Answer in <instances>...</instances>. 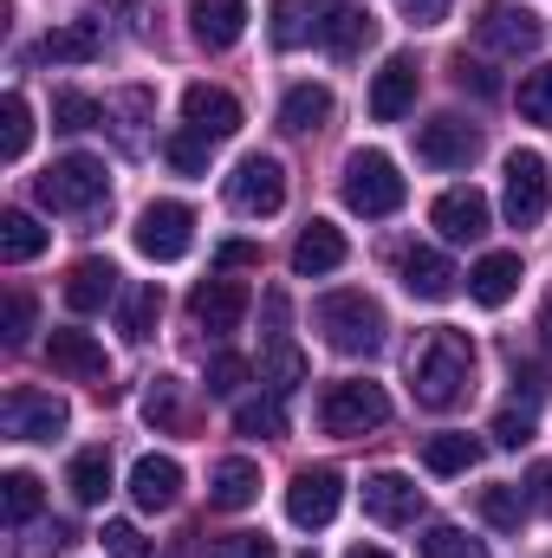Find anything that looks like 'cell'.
Here are the masks:
<instances>
[{"mask_svg":"<svg viewBox=\"0 0 552 558\" xmlns=\"http://www.w3.org/2000/svg\"><path fill=\"white\" fill-rule=\"evenodd\" d=\"M410 384H416V403H422V410H455V403H468V390H475V344H468V331L435 325V331L416 344Z\"/></svg>","mask_w":552,"mask_h":558,"instance_id":"obj_1","label":"cell"},{"mask_svg":"<svg viewBox=\"0 0 552 558\" xmlns=\"http://www.w3.org/2000/svg\"><path fill=\"white\" fill-rule=\"evenodd\" d=\"M312 318H319V331H325V344L332 351H345V357H371V351H384V305L371 299V292H325L319 305H312Z\"/></svg>","mask_w":552,"mask_h":558,"instance_id":"obj_2","label":"cell"},{"mask_svg":"<svg viewBox=\"0 0 552 558\" xmlns=\"http://www.w3.org/2000/svg\"><path fill=\"white\" fill-rule=\"evenodd\" d=\"M404 175H397V162L384 156V149H358L351 162H345V208L351 215H364V221H384V215H397L404 208Z\"/></svg>","mask_w":552,"mask_h":558,"instance_id":"obj_3","label":"cell"},{"mask_svg":"<svg viewBox=\"0 0 552 558\" xmlns=\"http://www.w3.org/2000/svg\"><path fill=\"white\" fill-rule=\"evenodd\" d=\"M384 422H391V397L371 377H345L319 397V428L325 435H364V428H384Z\"/></svg>","mask_w":552,"mask_h":558,"instance_id":"obj_4","label":"cell"},{"mask_svg":"<svg viewBox=\"0 0 552 558\" xmlns=\"http://www.w3.org/2000/svg\"><path fill=\"white\" fill-rule=\"evenodd\" d=\"M105 195H111V175H105L98 156H59V162L39 175V202L59 208V215H85V208H98Z\"/></svg>","mask_w":552,"mask_h":558,"instance_id":"obj_5","label":"cell"},{"mask_svg":"<svg viewBox=\"0 0 552 558\" xmlns=\"http://www.w3.org/2000/svg\"><path fill=\"white\" fill-rule=\"evenodd\" d=\"M501 208L514 228H540L552 208V175H547V156L540 149H514L507 156V189H501Z\"/></svg>","mask_w":552,"mask_h":558,"instance_id":"obj_6","label":"cell"},{"mask_svg":"<svg viewBox=\"0 0 552 558\" xmlns=\"http://www.w3.org/2000/svg\"><path fill=\"white\" fill-rule=\"evenodd\" d=\"M195 247V208L189 202H149L137 215V254L143 260H182Z\"/></svg>","mask_w":552,"mask_h":558,"instance_id":"obj_7","label":"cell"},{"mask_svg":"<svg viewBox=\"0 0 552 558\" xmlns=\"http://www.w3.org/2000/svg\"><path fill=\"white\" fill-rule=\"evenodd\" d=\"M228 202H235L248 221L279 215V202H286V162H279V156H241L235 175H228Z\"/></svg>","mask_w":552,"mask_h":558,"instance_id":"obj_8","label":"cell"},{"mask_svg":"<svg viewBox=\"0 0 552 558\" xmlns=\"http://www.w3.org/2000/svg\"><path fill=\"white\" fill-rule=\"evenodd\" d=\"M475 39L494 46V52H507V59H520V52H533V46L547 39V26H540V13L520 7V0H488L481 20H475Z\"/></svg>","mask_w":552,"mask_h":558,"instance_id":"obj_9","label":"cell"},{"mask_svg":"<svg viewBox=\"0 0 552 558\" xmlns=\"http://www.w3.org/2000/svg\"><path fill=\"white\" fill-rule=\"evenodd\" d=\"M338 500H345L338 468H305V474H292V487H286V520L305 526V533H319V526L338 520Z\"/></svg>","mask_w":552,"mask_h":558,"instance_id":"obj_10","label":"cell"},{"mask_svg":"<svg viewBox=\"0 0 552 558\" xmlns=\"http://www.w3.org/2000/svg\"><path fill=\"white\" fill-rule=\"evenodd\" d=\"M0 416H7V435H13V441H52V435H65L72 410H65L52 390H13Z\"/></svg>","mask_w":552,"mask_h":558,"instance_id":"obj_11","label":"cell"},{"mask_svg":"<svg viewBox=\"0 0 552 558\" xmlns=\"http://www.w3.org/2000/svg\"><path fill=\"white\" fill-rule=\"evenodd\" d=\"M46 364H52L59 377H72V384H98V390H105V377H111V357H105V344H98L92 331H52V338H46Z\"/></svg>","mask_w":552,"mask_h":558,"instance_id":"obj_12","label":"cell"},{"mask_svg":"<svg viewBox=\"0 0 552 558\" xmlns=\"http://www.w3.org/2000/svg\"><path fill=\"white\" fill-rule=\"evenodd\" d=\"M475 149H481V131L461 124V118H429V124L416 131V156L435 162V169H468Z\"/></svg>","mask_w":552,"mask_h":558,"instance_id":"obj_13","label":"cell"},{"mask_svg":"<svg viewBox=\"0 0 552 558\" xmlns=\"http://www.w3.org/2000/svg\"><path fill=\"white\" fill-rule=\"evenodd\" d=\"M364 513H371L377 526H410L416 513H422V487H416L410 474L384 468V474L364 481Z\"/></svg>","mask_w":552,"mask_h":558,"instance_id":"obj_14","label":"cell"},{"mask_svg":"<svg viewBox=\"0 0 552 558\" xmlns=\"http://www.w3.org/2000/svg\"><path fill=\"white\" fill-rule=\"evenodd\" d=\"M182 124L202 131L208 143L235 137V131H241V98L221 92V85H189V92H182Z\"/></svg>","mask_w":552,"mask_h":558,"instance_id":"obj_15","label":"cell"},{"mask_svg":"<svg viewBox=\"0 0 552 558\" xmlns=\"http://www.w3.org/2000/svg\"><path fill=\"white\" fill-rule=\"evenodd\" d=\"M189 312H195V325H202V331H235V325H241V312H248V286H241V279H228V274L202 279V286L189 292Z\"/></svg>","mask_w":552,"mask_h":558,"instance_id":"obj_16","label":"cell"},{"mask_svg":"<svg viewBox=\"0 0 552 558\" xmlns=\"http://www.w3.org/2000/svg\"><path fill=\"white\" fill-rule=\"evenodd\" d=\"M488 195L468 182V189H448V195H435V208H429V221L448 234V241H481L488 234Z\"/></svg>","mask_w":552,"mask_h":558,"instance_id":"obj_17","label":"cell"},{"mask_svg":"<svg viewBox=\"0 0 552 558\" xmlns=\"http://www.w3.org/2000/svg\"><path fill=\"white\" fill-rule=\"evenodd\" d=\"M248 0H189V26H195V39L202 46H215V52H228L241 33H248Z\"/></svg>","mask_w":552,"mask_h":558,"instance_id":"obj_18","label":"cell"},{"mask_svg":"<svg viewBox=\"0 0 552 558\" xmlns=\"http://www.w3.org/2000/svg\"><path fill=\"white\" fill-rule=\"evenodd\" d=\"M416 105V59H384V72L371 78V118L377 124H397V118H410Z\"/></svg>","mask_w":552,"mask_h":558,"instance_id":"obj_19","label":"cell"},{"mask_svg":"<svg viewBox=\"0 0 552 558\" xmlns=\"http://www.w3.org/2000/svg\"><path fill=\"white\" fill-rule=\"evenodd\" d=\"M345 267V234L332 228V221H312L299 241H292V274L299 279H325Z\"/></svg>","mask_w":552,"mask_h":558,"instance_id":"obj_20","label":"cell"},{"mask_svg":"<svg viewBox=\"0 0 552 558\" xmlns=\"http://www.w3.org/2000/svg\"><path fill=\"white\" fill-rule=\"evenodd\" d=\"M371 33H377V20H371L364 7H345V0H332V13L319 20V46H325L332 59L364 52V46H371Z\"/></svg>","mask_w":552,"mask_h":558,"instance_id":"obj_21","label":"cell"},{"mask_svg":"<svg viewBox=\"0 0 552 558\" xmlns=\"http://www.w3.org/2000/svg\"><path fill=\"white\" fill-rule=\"evenodd\" d=\"M208 500H215L221 513H241V507H254V500H261V468H254L248 454H228V461H215V474H208Z\"/></svg>","mask_w":552,"mask_h":558,"instance_id":"obj_22","label":"cell"},{"mask_svg":"<svg viewBox=\"0 0 552 558\" xmlns=\"http://www.w3.org/2000/svg\"><path fill=\"white\" fill-rule=\"evenodd\" d=\"M176 494H182V468L169 454H143L137 468H131V500H137L143 513L176 507Z\"/></svg>","mask_w":552,"mask_h":558,"instance_id":"obj_23","label":"cell"},{"mask_svg":"<svg viewBox=\"0 0 552 558\" xmlns=\"http://www.w3.org/2000/svg\"><path fill=\"white\" fill-rule=\"evenodd\" d=\"M397 274H404V286H410L416 299H455V286H461V274H455L435 247H410V254L397 260Z\"/></svg>","mask_w":552,"mask_h":558,"instance_id":"obj_24","label":"cell"},{"mask_svg":"<svg viewBox=\"0 0 552 558\" xmlns=\"http://www.w3.org/2000/svg\"><path fill=\"white\" fill-rule=\"evenodd\" d=\"M111 299H118V267L111 260H79L65 274V305L72 312H105Z\"/></svg>","mask_w":552,"mask_h":558,"instance_id":"obj_25","label":"cell"},{"mask_svg":"<svg viewBox=\"0 0 552 558\" xmlns=\"http://www.w3.org/2000/svg\"><path fill=\"white\" fill-rule=\"evenodd\" d=\"M520 279H527V267H520V254H488L475 274H468V292H475V305H507L514 292H520Z\"/></svg>","mask_w":552,"mask_h":558,"instance_id":"obj_26","label":"cell"},{"mask_svg":"<svg viewBox=\"0 0 552 558\" xmlns=\"http://www.w3.org/2000/svg\"><path fill=\"white\" fill-rule=\"evenodd\" d=\"M325 124H332V92L325 85H292L279 98V131L305 137V131H325Z\"/></svg>","mask_w":552,"mask_h":558,"instance_id":"obj_27","label":"cell"},{"mask_svg":"<svg viewBox=\"0 0 552 558\" xmlns=\"http://www.w3.org/2000/svg\"><path fill=\"white\" fill-rule=\"evenodd\" d=\"M332 13V0H274V46L292 52L305 39H319V20Z\"/></svg>","mask_w":552,"mask_h":558,"instance_id":"obj_28","label":"cell"},{"mask_svg":"<svg viewBox=\"0 0 552 558\" xmlns=\"http://www.w3.org/2000/svg\"><path fill=\"white\" fill-rule=\"evenodd\" d=\"M98 46H105V33H98V20H65V26H52L46 33V59L52 65H85V59H98Z\"/></svg>","mask_w":552,"mask_h":558,"instance_id":"obj_29","label":"cell"},{"mask_svg":"<svg viewBox=\"0 0 552 558\" xmlns=\"http://www.w3.org/2000/svg\"><path fill=\"white\" fill-rule=\"evenodd\" d=\"M46 241H52V234H46L26 208H7V215H0V260H7V267L39 260V254H46Z\"/></svg>","mask_w":552,"mask_h":558,"instance_id":"obj_30","label":"cell"},{"mask_svg":"<svg viewBox=\"0 0 552 558\" xmlns=\"http://www.w3.org/2000/svg\"><path fill=\"white\" fill-rule=\"evenodd\" d=\"M475 461H481V441L461 435V428H442V435L422 441V468H429V474H468Z\"/></svg>","mask_w":552,"mask_h":558,"instance_id":"obj_31","label":"cell"},{"mask_svg":"<svg viewBox=\"0 0 552 558\" xmlns=\"http://www.w3.org/2000/svg\"><path fill=\"white\" fill-rule=\"evenodd\" d=\"M65 487H72L79 507H98V500L111 494V454H105V448H79L72 468H65Z\"/></svg>","mask_w":552,"mask_h":558,"instance_id":"obj_32","label":"cell"},{"mask_svg":"<svg viewBox=\"0 0 552 558\" xmlns=\"http://www.w3.org/2000/svg\"><path fill=\"white\" fill-rule=\"evenodd\" d=\"M527 487H514V481H494V487H481V520L494 526V533H520V520H527Z\"/></svg>","mask_w":552,"mask_h":558,"instance_id":"obj_33","label":"cell"},{"mask_svg":"<svg viewBox=\"0 0 552 558\" xmlns=\"http://www.w3.org/2000/svg\"><path fill=\"white\" fill-rule=\"evenodd\" d=\"M261 384H267L274 397H286L292 384H305V351L286 344V338H274V344L261 351Z\"/></svg>","mask_w":552,"mask_h":558,"instance_id":"obj_34","label":"cell"},{"mask_svg":"<svg viewBox=\"0 0 552 558\" xmlns=\"http://www.w3.org/2000/svg\"><path fill=\"white\" fill-rule=\"evenodd\" d=\"M39 474H26V468H13L7 481H0V513H7V526H26L33 513H39Z\"/></svg>","mask_w":552,"mask_h":558,"instance_id":"obj_35","label":"cell"},{"mask_svg":"<svg viewBox=\"0 0 552 558\" xmlns=\"http://www.w3.org/2000/svg\"><path fill=\"white\" fill-rule=\"evenodd\" d=\"M26 143H33V105H26L20 92H7V105H0V156L20 162Z\"/></svg>","mask_w":552,"mask_h":558,"instance_id":"obj_36","label":"cell"},{"mask_svg":"<svg viewBox=\"0 0 552 558\" xmlns=\"http://www.w3.org/2000/svg\"><path fill=\"white\" fill-rule=\"evenodd\" d=\"M156 318H163V286H156V279H149V286H131V292H124V338H149Z\"/></svg>","mask_w":552,"mask_h":558,"instance_id":"obj_37","label":"cell"},{"mask_svg":"<svg viewBox=\"0 0 552 558\" xmlns=\"http://www.w3.org/2000/svg\"><path fill=\"white\" fill-rule=\"evenodd\" d=\"M92 124H105L98 98H85V92H59L52 98V131H92Z\"/></svg>","mask_w":552,"mask_h":558,"instance_id":"obj_38","label":"cell"},{"mask_svg":"<svg viewBox=\"0 0 552 558\" xmlns=\"http://www.w3.org/2000/svg\"><path fill=\"white\" fill-rule=\"evenodd\" d=\"M520 118L527 124H552V65H533L520 78Z\"/></svg>","mask_w":552,"mask_h":558,"instance_id":"obj_39","label":"cell"},{"mask_svg":"<svg viewBox=\"0 0 552 558\" xmlns=\"http://www.w3.org/2000/svg\"><path fill=\"white\" fill-rule=\"evenodd\" d=\"M422 558H488V546L468 539L461 526H429L422 533Z\"/></svg>","mask_w":552,"mask_h":558,"instance_id":"obj_40","label":"cell"},{"mask_svg":"<svg viewBox=\"0 0 552 558\" xmlns=\"http://www.w3.org/2000/svg\"><path fill=\"white\" fill-rule=\"evenodd\" d=\"M235 428H241V435H286V410H279V397H254V403H241V410H235Z\"/></svg>","mask_w":552,"mask_h":558,"instance_id":"obj_41","label":"cell"},{"mask_svg":"<svg viewBox=\"0 0 552 558\" xmlns=\"http://www.w3.org/2000/svg\"><path fill=\"white\" fill-rule=\"evenodd\" d=\"M163 156H169V169L202 175V169H208V137H202V131H176V137L163 143Z\"/></svg>","mask_w":552,"mask_h":558,"instance_id":"obj_42","label":"cell"},{"mask_svg":"<svg viewBox=\"0 0 552 558\" xmlns=\"http://www.w3.org/2000/svg\"><path fill=\"white\" fill-rule=\"evenodd\" d=\"M143 416L156 422V428H182V390H176V377H156V390L143 397Z\"/></svg>","mask_w":552,"mask_h":558,"instance_id":"obj_43","label":"cell"},{"mask_svg":"<svg viewBox=\"0 0 552 558\" xmlns=\"http://www.w3.org/2000/svg\"><path fill=\"white\" fill-rule=\"evenodd\" d=\"M248 377H254V364H248V357H235V351H221V357L208 364V397H235Z\"/></svg>","mask_w":552,"mask_h":558,"instance_id":"obj_44","label":"cell"},{"mask_svg":"<svg viewBox=\"0 0 552 558\" xmlns=\"http://www.w3.org/2000/svg\"><path fill=\"white\" fill-rule=\"evenodd\" d=\"M488 435H494V448H527V441H533V410L507 403V410L494 416V428H488Z\"/></svg>","mask_w":552,"mask_h":558,"instance_id":"obj_45","label":"cell"},{"mask_svg":"<svg viewBox=\"0 0 552 558\" xmlns=\"http://www.w3.org/2000/svg\"><path fill=\"white\" fill-rule=\"evenodd\" d=\"M105 553L111 558H156L149 553V539H143L131 520H105Z\"/></svg>","mask_w":552,"mask_h":558,"instance_id":"obj_46","label":"cell"},{"mask_svg":"<svg viewBox=\"0 0 552 558\" xmlns=\"http://www.w3.org/2000/svg\"><path fill=\"white\" fill-rule=\"evenodd\" d=\"M215 558H279V553L267 533H228V539H215Z\"/></svg>","mask_w":552,"mask_h":558,"instance_id":"obj_47","label":"cell"},{"mask_svg":"<svg viewBox=\"0 0 552 558\" xmlns=\"http://www.w3.org/2000/svg\"><path fill=\"white\" fill-rule=\"evenodd\" d=\"M455 85H461V92H481V98H494V92H501V78H494L481 59H468V52H455Z\"/></svg>","mask_w":552,"mask_h":558,"instance_id":"obj_48","label":"cell"},{"mask_svg":"<svg viewBox=\"0 0 552 558\" xmlns=\"http://www.w3.org/2000/svg\"><path fill=\"white\" fill-rule=\"evenodd\" d=\"M26 331H33V299H26V292H7V331H0V338L20 344Z\"/></svg>","mask_w":552,"mask_h":558,"instance_id":"obj_49","label":"cell"},{"mask_svg":"<svg viewBox=\"0 0 552 558\" xmlns=\"http://www.w3.org/2000/svg\"><path fill=\"white\" fill-rule=\"evenodd\" d=\"M254 260H261V247H254V241H228V247L215 254V267H221V274H235V267H254Z\"/></svg>","mask_w":552,"mask_h":558,"instance_id":"obj_50","label":"cell"},{"mask_svg":"<svg viewBox=\"0 0 552 558\" xmlns=\"http://www.w3.org/2000/svg\"><path fill=\"white\" fill-rule=\"evenodd\" d=\"M527 500H533V507H547V513H552V461H540V468L527 474Z\"/></svg>","mask_w":552,"mask_h":558,"instance_id":"obj_51","label":"cell"},{"mask_svg":"<svg viewBox=\"0 0 552 558\" xmlns=\"http://www.w3.org/2000/svg\"><path fill=\"white\" fill-rule=\"evenodd\" d=\"M404 13L416 26H435V20H448V0H404Z\"/></svg>","mask_w":552,"mask_h":558,"instance_id":"obj_52","label":"cell"},{"mask_svg":"<svg viewBox=\"0 0 552 558\" xmlns=\"http://www.w3.org/2000/svg\"><path fill=\"white\" fill-rule=\"evenodd\" d=\"M540 344L552 351V299H547V312H540Z\"/></svg>","mask_w":552,"mask_h":558,"instance_id":"obj_53","label":"cell"},{"mask_svg":"<svg viewBox=\"0 0 552 558\" xmlns=\"http://www.w3.org/2000/svg\"><path fill=\"white\" fill-rule=\"evenodd\" d=\"M345 558H391V553H377V546H351Z\"/></svg>","mask_w":552,"mask_h":558,"instance_id":"obj_54","label":"cell"},{"mask_svg":"<svg viewBox=\"0 0 552 558\" xmlns=\"http://www.w3.org/2000/svg\"><path fill=\"white\" fill-rule=\"evenodd\" d=\"M299 558H312V553H299Z\"/></svg>","mask_w":552,"mask_h":558,"instance_id":"obj_55","label":"cell"}]
</instances>
